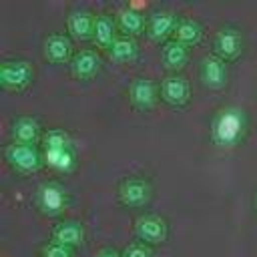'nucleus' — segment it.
<instances>
[{"mask_svg": "<svg viewBox=\"0 0 257 257\" xmlns=\"http://www.w3.org/2000/svg\"><path fill=\"white\" fill-rule=\"evenodd\" d=\"M247 126H249V120L245 110L237 106H227V108H221L211 118L209 139L213 145L221 149H233L245 139Z\"/></svg>", "mask_w": 257, "mask_h": 257, "instance_id": "nucleus-1", "label": "nucleus"}, {"mask_svg": "<svg viewBox=\"0 0 257 257\" xmlns=\"http://www.w3.org/2000/svg\"><path fill=\"white\" fill-rule=\"evenodd\" d=\"M34 80V66L26 58H8L0 66V84L6 90L20 92Z\"/></svg>", "mask_w": 257, "mask_h": 257, "instance_id": "nucleus-2", "label": "nucleus"}, {"mask_svg": "<svg viewBox=\"0 0 257 257\" xmlns=\"http://www.w3.org/2000/svg\"><path fill=\"white\" fill-rule=\"evenodd\" d=\"M153 187L143 177H124L116 187V199L122 207L141 209L151 201Z\"/></svg>", "mask_w": 257, "mask_h": 257, "instance_id": "nucleus-3", "label": "nucleus"}, {"mask_svg": "<svg viewBox=\"0 0 257 257\" xmlns=\"http://www.w3.org/2000/svg\"><path fill=\"white\" fill-rule=\"evenodd\" d=\"M241 52H243V32L233 24L219 28L213 38V54L225 62H231L239 58Z\"/></svg>", "mask_w": 257, "mask_h": 257, "instance_id": "nucleus-4", "label": "nucleus"}, {"mask_svg": "<svg viewBox=\"0 0 257 257\" xmlns=\"http://www.w3.org/2000/svg\"><path fill=\"white\" fill-rule=\"evenodd\" d=\"M4 157L12 169L18 173H34L42 165V153L34 145H22V143H12L4 149Z\"/></svg>", "mask_w": 257, "mask_h": 257, "instance_id": "nucleus-5", "label": "nucleus"}, {"mask_svg": "<svg viewBox=\"0 0 257 257\" xmlns=\"http://www.w3.org/2000/svg\"><path fill=\"white\" fill-rule=\"evenodd\" d=\"M199 80L209 90H221L227 86L229 68L227 62L215 54H205L199 62Z\"/></svg>", "mask_w": 257, "mask_h": 257, "instance_id": "nucleus-6", "label": "nucleus"}, {"mask_svg": "<svg viewBox=\"0 0 257 257\" xmlns=\"http://www.w3.org/2000/svg\"><path fill=\"white\" fill-rule=\"evenodd\" d=\"M34 203H36V209L42 213V215H48V217H56L64 211L66 207V191L62 185L50 181V183H44L38 187L36 191V197H34Z\"/></svg>", "mask_w": 257, "mask_h": 257, "instance_id": "nucleus-7", "label": "nucleus"}, {"mask_svg": "<svg viewBox=\"0 0 257 257\" xmlns=\"http://www.w3.org/2000/svg\"><path fill=\"white\" fill-rule=\"evenodd\" d=\"M159 96L165 104L173 108H183L191 100V86L185 76L181 74H169L159 84Z\"/></svg>", "mask_w": 257, "mask_h": 257, "instance_id": "nucleus-8", "label": "nucleus"}, {"mask_svg": "<svg viewBox=\"0 0 257 257\" xmlns=\"http://www.w3.org/2000/svg\"><path fill=\"white\" fill-rule=\"evenodd\" d=\"M135 235L145 245H159L165 243L169 237V223L159 215H143L135 221Z\"/></svg>", "mask_w": 257, "mask_h": 257, "instance_id": "nucleus-9", "label": "nucleus"}, {"mask_svg": "<svg viewBox=\"0 0 257 257\" xmlns=\"http://www.w3.org/2000/svg\"><path fill=\"white\" fill-rule=\"evenodd\" d=\"M159 98V86L147 78L137 76L128 86V100L137 110H151Z\"/></svg>", "mask_w": 257, "mask_h": 257, "instance_id": "nucleus-10", "label": "nucleus"}, {"mask_svg": "<svg viewBox=\"0 0 257 257\" xmlns=\"http://www.w3.org/2000/svg\"><path fill=\"white\" fill-rule=\"evenodd\" d=\"M42 54L52 64H64L72 58V42L66 34H48L42 42Z\"/></svg>", "mask_w": 257, "mask_h": 257, "instance_id": "nucleus-11", "label": "nucleus"}, {"mask_svg": "<svg viewBox=\"0 0 257 257\" xmlns=\"http://www.w3.org/2000/svg\"><path fill=\"white\" fill-rule=\"evenodd\" d=\"M100 56L94 50H78L72 54L68 66H70V74L78 80H90L92 76H96V72L100 70Z\"/></svg>", "mask_w": 257, "mask_h": 257, "instance_id": "nucleus-12", "label": "nucleus"}, {"mask_svg": "<svg viewBox=\"0 0 257 257\" xmlns=\"http://www.w3.org/2000/svg\"><path fill=\"white\" fill-rule=\"evenodd\" d=\"M177 24H179V20H177V16L173 12H169V10H153L149 14V18H147V34H149V38H153L157 42H161V40L167 42L169 34L175 32Z\"/></svg>", "mask_w": 257, "mask_h": 257, "instance_id": "nucleus-13", "label": "nucleus"}, {"mask_svg": "<svg viewBox=\"0 0 257 257\" xmlns=\"http://www.w3.org/2000/svg\"><path fill=\"white\" fill-rule=\"evenodd\" d=\"M94 20L96 18L86 8L70 10L68 16H66V30H68L70 38H74V40H88V38H92Z\"/></svg>", "mask_w": 257, "mask_h": 257, "instance_id": "nucleus-14", "label": "nucleus"}, {"mask_svg": "<svg viewBox=\"0 0 257 257\" xmlns=\"http://www.w3.org/2000/svg\"><path fill=\"white\" fill-rule=\"evenodd\" d=\"M10 135L14 139V143H22V145H34L38 139H42V126L40 120L36 116H18L12 120L10 126Z\"/></svg>", "mask_w": 257, "mask_h": 257, "instance_id": "nucleus-15", "label": "nucleus"}, {"mask_svg": "<svg viewBox=\"0 0 257 257\" xmlns=\"http://www.w3.org/2000/svg\"><path fill=\"white\" fill-rule=\"evenodd\" d=\"M50 239L54 243H60V245H66V247H78L84 239V229L80 223L76 221H60L52 227L50 231Z\"/></svg>", "mask_w": 257, "mask_h": 257, "instance_id": "nucleus-16", "label": "nucleus"}, {"mask_svg": "<svg viewBox=\"0 0 257 257\" xmlns=\"http://www.w3.org/2000/svg\"><path fill=\"white\" fill-rule=\"evenodd\" d=\"M189 58V46L181 44L179 40H167L161 46V62L167 70H179L185 66Z\"/></svg>", "mask_w": 257, "mask_h": 257, "instance_id": "nucleus-17", "label": "nucleus"}, {"mask_svg": "<svg viewBox=\"0 0 257 257\" xmlns=\"http://www.w3.org/2000/svg\"><path fill=\"white\" fill-rule=\"evenodd\" d=\"M42 159L44 163L58 171V173H70L76 165V155H74V147H62V149H48L42 151Z\"/></svg>", "mask_w": 257, "mask_h": 257, "instance_id": "nucleus-18", "label": "nucleus"}, {"mask_svg": "<svg viewBox=\"0 0 257 257\" xmlns=\"http://www.w3.org/2000/svg\"><path fill=\"white\" fill-rule=\"evenodd\" d=\"M116 26H114V20L108 16V14H98L96 20H94V30H92V40L96 42V46L100 48H110L112 42L116 40Z\"/></svg>", "mask_w": 257, "mask_h": 257, "instance_id": "nucleus-19", "label": "nucleus"}, {"mask_svg": "<svg viewBox=\"0 0 257 257\" xmlns=\"http://www.w3.org/2000/svg\"><path fill=\"white\" fill-rule=\"evenodd\" d=\"M116 22H118V28L122 30L124 36H137L147 28L145 16L139 10L131 8V6H126V8H122L118 12V20Z\"/></svg>", "mask_w": 257, "mask_h": 257, "instance_id": "nucleus-20", "label": "nucleus"}, {"mask_svg": "<svg viewBox=\"0 0 257 257\" xmlns=\"http://www.w3.org/2000/svg\"><path fill=\"white\" fill-rule=\"evenodd\" d=\"M201 38H203V26L199 20H193V18L179 20L175 28V40H179L185 46H191V44H199Z\"/></svg>", "mask_w": 257, "mask_h": 257, "instance_id": "nucleus-21", "label": "nucleus"}, {"mask_svg": "<svg viewBox=\"0 0 257 257\" xmlns=\"http://www.w3.org/2000/svg\"><path fill=\"white\" fill-rule=\"evenodd\" d=\"M137 52H139V44L133 36H116V40L108 48L110 58L116 62H128L137 56Z\"/></svg>", "mask_w": 257, "mask_h": 257, "instance_id": "nucleus-22", "label": "nucleus"}, {"mask_svg": "<svg viewBox=\"0 0 257 257\" xmlns=\"http://www.w3.org/2000/svg\"><path fill=\"white\" fill-rule=\"evenodd\" d=\"M42 151L48 149H62V147H72V139L64 128H48L42 135Z\"/></svg>", "mask_w": 257, "mask_h": 257, "instance_id": "nucleus-23", "label": "nucleus"}, {"mask_svg": "<svg viewBox=\"0 0 257 257\" xmlns=\"http://www.w3.org/2000/svg\"><path fill=\"white\" fill-rule=\"evenodd\" d=\"M40 257H74V249L72 247H66V245H60V243H46L40 251Z\"/></svg>", "mask_w": 257, "mask_h": 257, "instance_id": "nucleus-24", "label": "nucleus"}, {"mask_svg": "<svg viewBox=\"0 0 257 257\" xmlns=\"http://www.w3.org/2000/svg\"><path fill=\"white\" fill-rule=\"evenodd\" d=\"M122 257H153V251L145 243H131L122 249Z\"/></svg>", "mask_w": 257, "mask_h": 257, "instance_id": "nucleus-25", "label": "nucleus"}, {"mask_svg": "<svg viewBox=\"0 0 257 257\" xmlns=\"http://www.w3.org/2000/svg\"><path fill=\"white\" fill-rule=\"evenodd\" d=\"M94 257H122V251H116L112 247H102Z\"/></svg>", "mask_w": 257, "mask_h": 257, "instance_id": "nucleus-26", "label": "nucleus"}, {"mask_svg": "<svg viewBox=\"0 0 257 257\" xmlns=\"http://www.w3.org/2000/svg\"><path fill=\"white\" fill-rule=\"evenodd\" d=\"M253 207H255V211H257V191H255V195H253Z\"/></svg>", "mask_w": 257, "mask_h": 257, "instance_id": "nucleus-27", "label": "nucleus"}]
</instances>
